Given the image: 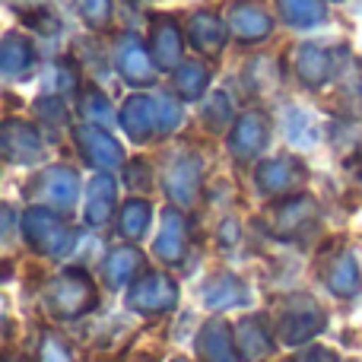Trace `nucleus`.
Returning a JSON list of instances; mask_svg holds the SVG:
<instances>
[{
	"label": "nucleus",
	"instance_id": "obj_1",
	"mask_svg": "<svg viewBox=\"0 0 362 362\" xmlns=\"http://www.w3.org/2000/svg\"><path fill=\"white\" fill-rule=\"evenodd\" d=\"M185 112H181L178 102L172 99H159V95H131V99L121 105V127L127 131V137L134 144H146L153 137H165L181 124Z\"/></svg>",
	"mask_w": 362,
	"mask_h": 362
},
{
	"label": "nucleus",
	"instance_id": "obj_2",
	"mask_svg": "<svg viewBox=\"0 0 362 362\" xmlns=\"http://www.w3.org/2000/svg\"><path fill=\"white\" fill-rule=\"evenodd\" d=\"M19 229H23V242L32 251H38L42 257H64L74 251L76 245V229L67 223V213L48 210V206H35L23 213L19 219Z\"/></svg>",
	"mask_w": 362,
	"mask_h": 362
},
{
	"label": "nucleus",
	"instance_id": "obj_3",
	"mask_svg": "<svg viewBox=\"0 0 362 362\" xmlns=\"http://www.w3.org/2000/svg\"><path fill=\"white\" fill-rule=\"evenodd\" d=\"M99 293L95 283L86 276L83 267H64L61 274L51 276L48 289H45V308L54 318H80V315L93 312Z\"/></svg>",
	"mask_w": 362,
	"mask_h": 362
},
{
	"label": "nucleus",
	"instance_id": "obj_4",
	"mask_svg": "<svg viewBox=\"0 0 362 362\" xmlns=\"http://www.w3.org/2000/svg\"><path fill=\"white\" fill-rule=\"evenodd\" d=\"M276 305H280V312H276V334H280L283 344H302V340H312L315 334L325 331L327 325L325 308L308 293H289Z\"/></svg>",
	"mask_w": 362,
	"mask_h": 362
},
{
	"label": "nucleus",
	"instance_id": "obj_5",
	"mask_svg": "<svg viewBox=\"0 0 362 362\" xmlns=\"http://www.w3.org/2000/svg\"><path fill=\"white\" fill-rule=\"evenodd\" d=\"M178 299H181V289L165 270H144V274L127 286L124 305L131 308V312L153 318V315H169L172 308L178 305Z\"/></svg>",
	"mask_w": 362,
	"mask_h": 362
},
{
	"label": "nucleus",
	"instance_id": "obj_6",
	"mask_svg": "<svg viewBox=\"0 0 362 362\" xmlns=\"http://www.w3.org/2000/svg\"><path fill=\"white\" fill-rule=\"evenodd\" d=\"M80 175L67 165H51L45 169L42 175L32 181L29 187V200L35 206H48V210H57V213H70L80 200Z\"/></svg>",
	"mask_w": 362,
	"mask_h": 362
},
{
	"label": "nucleus",
	"instance_id": "obj_7",
	"mask_svg": "<svg viewBox=\"0 0 362 362\" xmlns=\"http://www.w3.org/2000/svg\"><path fill=\"white\" fill-rule=\"evenodd\" d=\"M305 178H308L305 163L296 156L261 159L255 165V181L261 187V194H267V197H293V194H302Z\"/></svg>",
	"mask_w": 362,
	"mask_h": 362
},
{
	"label": "nucleus",
	"instance_id": "obj_8",
	"mask_svg": "<svg viewBox=\"0 0 362 362\" xmlns=\"http://www.w3.org/2000/svg\"><path fill=\"white\" fill-rule=\"evenodd\" d=\"M74 144L80 150L83 163L95 172H115L124 165V146L112 137L102 124H80L74 127Z\"/></svg>",
	"mask_w": 362,
	"mask_h": 362
},
{
	"label": "nucleus",
	"instance_id": "obj_9",
	"mask_svg": "<svg viewBox=\"0 0 362 362\" xmlns=\"http://www.w3.org/2000/svg\"><path fill=\"white\" fill-rule=\"evenodd\" d=\"M163 187L169 194V204L178 210H191L200 200L204 187V165L197 156H172V163L163 172Z\"/></svg>",
	"mask_w": 362,
	"mask_h": 362
},
{
	"label": "nucleus",
	"instance_id": "obj_10",
	"mask_svg": "<svg viewBox=\"0 0 362 362\" xmlns=\"http://www.w3.org/2000/svg\"><path fill=\"white\" fill-rule=\"evenodd\" d=\"M318 223V204L308 194L280 197V204L270 210V232L276 238H299Z\"/></svg>",
	"mask_w": 362,
	"mask_h": 362
},
{
	"label": "nucleus",
	"instance_id": "obj_11",
	"mask_svg": "<svg viewBox=\"0 0 362 362\" xmlns=\"http://www.w3.org/2000/svg\"><path fill=\"white\" fill-rule=\"evenodd\" d=\"M0 153L10 165H32L45 156V144L32 124L19 118H6L0 127Z\"/></svg>",
	"mask_w": 362,
	"mask_h": 362
},
{
	"label": "nucleus",
	"instance_id": "obj_12",
	"mask_svg": "<svg viewBox=\"0 0 362 362\" xmlns=\"http://www.w3.org/2000/svg\"><path fill=\"white\" fill-rule=\"evenodd\" d=\"M187 219L185 210L178 206H165L163 219H159V235L153 238V255L156 261H163L165 267H178L187 255Z\"/></svg>",
	"mask_w": 362,
	"mask_h": 362
},
{
	"label": "nucleus",
	"instance_id": "obj_13",
	"mask_svg": "<svg viewBox=\"0 0 362 362\" xmlns=\"http://www.w3.org/2000/svg\"><path fill=\"white\" fill-rule=\"evenodd\" d=\"M270 140V121L261 112H248L229 131V153L235 163H255Z\"/></svg>",
	"mask_w": 362,
	"mask_h": 362
},
{
	"label": "nucleus",
	"instance_id": "obj_14",
	"mask_svg": "<svg viewBox=\"0 0 362 362\" xmlns=\"http://www.w3.org/2000/svg\"><path fill=\"white\" fill-rule=\"evenodd\" d=\"M318 276L337 299H353L362 289V274L359 264L350 251H331L318 261Z\"/></svg>",
	"mask_w": 362,
	"mask_h": 362
},
{
	"label": "nucleus",
	"instance_id": "obj_15",
	"mask_svg": "<svg viewBox=\"0 0 362 362\" xmlns=\"http://www.w3.org/2000/svg\"><path fill=\"white\" fill-rule=\"evenodd\" d=\"M115 64H118V74L124 76L131 86H153L156 80V61L153 54L140 45L137 35H121L115 45Z\"/></svg>",
	"mask_w": 362,
	"mask_h": 362
},
{
	"label": "nucleus",
	"instance_id": "obj_16",
	"mask_svg": "<svg viewBox=\"0 0 362 362\" xmlns=\"http://www.w3.org/2000/svg\"><path fill=\"white\" fill-rule=\"evenodd\" d=\"M118 213V181L112 172H95V178L86 187V204H83V219L93 229L108 226Z\"/></svg>",
	"mask_w": 362,
	"mask_h": 362
},
{
	"label": "nucleus",
	"instance_id": "obj_17",
	"mask_svg": "<svg viewBox=\"0 0 362 362\" xmlns=\"http://www.w3.org/2000/svg\"><path fill=\"white\" fill-rule=\"evenodd\" d=\"M226 29L238 38V42H261L270 35L274 23H270L267 10L257 6L255 0H232L226 6Z\"/></svg>",
	"mask_w": 362,
	"mask_h": 362
},
{
	"label": "nucleus",
	"instance_id": "obj_18",
	"mask_svg": "<svg viewBox=\"0 0 362 362\" xmlns=\"http://www.w3.org/2000/svg\"><path fill=\"white\" fill-rule=\"evenodd\" d=\"M144 274V251L134 242H124L118 248H112L102 261V283L108 289H124L131 286L137 276Z\"/></svg>",
	"mask_w": 362,
	"mask_h": 362
},
{
	"label": "nucleus",
	"instance_id": "obj_19",
	"mask_svg": "<svg viewBox=\"0 0 362 362\" xmlns=\"http://www.w3.org/2000/svg\"><path fill=\"white\" fill-rule=\"evenodd\" d=\"M200 302H204L206 308H213V312L238 308V305H248V289H245V283L238 280L235 274L219 270V274L204 280V286H200Z\"/></svg>",
	"mask_w": 362,
	"mask_h": 362
},
{
	"label": "nucleus",
	"instance_id": "obj_20",
	"mask_svg": "<svg viewBox=\"0 0 362 362\" xmlns=\"http://www.w3.org/2000/svg\"><path fill=\"white\" fill-rule=\"evenodd\" d=\"M197 353L204 362H235V337L223 318H210L200 327Z\"/></svg>",
	"mask_w": 362,
	"mask_h": 362
},
{
	"label": "nucleus",
	"instance_id": "obj_21",
	"mask_svg": "<svg viewBox=\"0 0 362 362\" xmlns=\"http://www.w3.org/2000/svg\"><path fill=\"white\" fill-rule=\"evenodd\" d=\"M150 54L159 70H178L181 67V32L172 19H156L150 35Z\"/></svg>",
	"mask_w": 362,
	"mask_h": 362
},
{
	"label": "nucleus",
	"instance_id": "obj_22",
	"mask_svg": "<svg viewBox=\"0 0 362 362\" xmlns=\"http://www.w3.org/2000/svg\"><path fill=\"white\" fill-rule=\"evenodd\" d=\"M150 223H153L150 200L131 197L127 204H121V210H118V235L124 238V242H140V238H146Z\"/></svg>",
	"mask_w": 362,
	"mask_h": 362
},
{
	"label": "nucleus",
	"instance_id": "obj_23",
	"mask_svg": "<svg viewBox=\"0 0 362 362\" xmlns=\"http://www.w3.org/2000/svg\"><path fill=\"white\" fill-rule=\"evenodd\" d=\"M296 67H299V80L308 89H321L331 76V54L318 45H302L299 57H296Z\"/></svg>",
	"mask_w": 362,
	"mask_h": 362
},
{
	"label": "nucleus",
	"instance_id": "obj_24",
	"mask_svg": "<svg viewBox=\"0 0 362 362\" xmlns=\"http://www.w3.org/2000/svg\"><path fill=\"white\" fill-rule=\"evenodd\" d=\"M6 80H19L35 67V48L25 42L23 35H6L4 38V57H0Z\"/></svg>",
	"mask_w": 362,
	"mask_h": 362
},
{
	"label": "nucleus",
	"instance_id": "obj_25",
	"mask_svg": "<svg viewBox=\"0 0 362 362\" xmlns=\"http://www.w3.org/2000/svg\"><path fill=\"white\" fill-rule=\"evenodd\" d=\"M191 42L197 51L216 57L226 45V29L219 25V19L213 13H194L191 16Z\"/></svg>",
	"mask_w": 362,
	"mask_h": 362
},
{
	"label": "nucleus",
	"instance_id": "obj_26",
	"mask_svg": "<svg viewBox=\"0 0 362 362\" xmlns=\"http://www.w3.org/2000/svg\"><path fill=\"white\" fill-rule=\"evenodd\" d=\"M235 334H238L235 340L242 344V350L248 353V356H264V353L274 350V340L264 331V318H257V315H248V318L238 321Z\"/></svg>",
	"mask_w": 362,
	"mask_h": 362
},
{
	"label": "nucleus",
	"instance_id": "obj_27",
	"mask_svg": "<svg viewBox=\"0 0 362 362\" xmlns=\"http://www.w3.org/2000/svg\"><path fill=\"white\" fill-rule=\"evenodd\" d=\"M206 83H210V70L197 61H187L175 70V93L187 102L200 99V95L206 93Z\"/></svg>",
	"mask_w": 362,
	"mask_h": 362
},
{
	"label": "nucleus",
	"instance_id": "obj_28",
	"mask_svg": "<svg viewBox=\"0 0 362 362\" xmlns=\"http://www.w3.org/2000/svg\"><path fill=\"white\" fill-rule=\"evenodd\" d=\"M276 4H280V16L286 19L289 25H299V29L318 25L321 19H325L321 0H276Z\"/></svg>",
	"mask_w": 362,
	"mask_h": 362
},
{
	"label": "nucleus",
	"instance_id": "obj_29",
	"mask_svg": "<svg viewBox=\"0 0 362 362\" xmlns=\"http://www.w3.org/2000/svg\"><path fill=\"white\" fill-rule=\"evenodd\" d=\"M80 112L89 124H105V121L112 118V112H108V99L99 93V89H86V93L80 95Z\"/></svg>",
	"mask_w": 362,
	"mask_h": 362
},
{
	"label": "nucleus",
	"instance_id": "obj_30",
	"mask_svg": "<svg viewBox=\"0 0 362 362\" xmlns=\"http://www.w3.org/2000/svg\"><path fill=\"white\" fill-rule=\"evenodd\" d=\"M76 10L89 29H105L112 19V0H76Z\"/></svg>",
	"mask_w": 362,
	"mask_h": 362
},
{
	"label": "nucleus",
	"instance_id": "obj_31",
	"mask_svg": "<svg viewBox=\"0 0 362 362\" xmlns=\"http://www.w3.org/2000/svg\"><path fill=\"white\" fill-rule=\"evenodd\" d=\"M232 118V105L226 102V95H213L210 108H204V121L213 127V131H223Z\"/></svg>",
	"mask_w": 362,
	"mask_h": 362
},
{
	"label": "nucleus",
	"instance_id": "obj_32",
	"mask_svg": "<svg viewBox=\"0 0 362 362\" xmlns=\"http://www.w3.org/2000/svg\"><path fill=\"white\" fill-rule=\"evenodd\" d=\"M42 362H70L67 346L61 344L57 334H48V337L42 340Z\"/></svg>",
	"mask_w": 362,
	"mask_h": 362
}]
</instances>
